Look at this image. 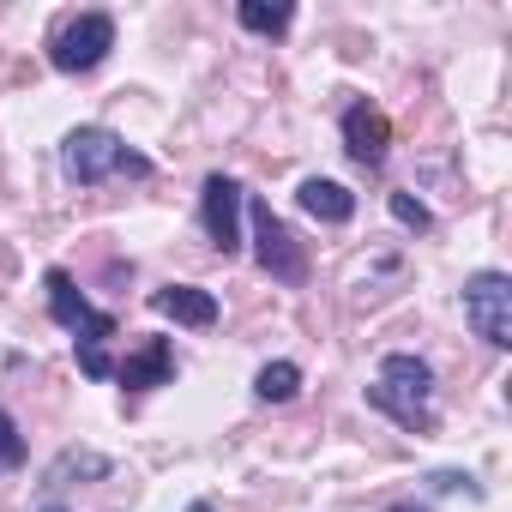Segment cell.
I'll list each match as a JSON object with an SVG mask.
<instances>
[{
    "label": "cell",
    "instance_id": "1",
    "mask_svg": "<svg viewBox=\"0 0 512 512\" xmlns=\"http://www.w3.org/2000/svg\"><path fill=\"white\" fill-rule=\"evenodd\" d=\"M368 404L380 416H392L404 434H428L434 428V368L416 350H392L380 356L374 380H368Z\"/></svg>",
    "mask_w": 512,
    "mask_h": 512
},
{
    "label": "cell",
    "instance_id": "2",
    "mask_svg": "<svg viewBox=\"0 0 512 512\" xmlns=\"http://www.w3.org/2000/svg\"><path fill=\"white\" fill-rule=\"evenodd\" d=\"M43 290H49V314L73 332V350H79L85 380H115V362H109L115 314L91 308V302H85V290L73 284V272H61V266H49V272H43Z\"/></svg>",
    "mask_w": 512,
    "mask_h": 512
},
{
    "label": "cell",
    "instance_id": "3",
    "mask_svg": "<svg viewBox=\"0 0 512 512\" xmlns=\"http://www.w3.org/2000/svg\"><path fill=\"white\" fill-rule=\"evenodd\" d=\"M61 175L73 187H103V181H145L151 175V157L133 151L115 127H73L61 139Z\"/></svg>",
    "mask_w": 512,
    "mask_h": 512
},
{
    "label": "cell",
    "instance_id": "4",
    "mask_svg": "<svg viewBox=\"0 0 512 512\" xmlns=\"http://www.w3.org/2000/svg\"><path fill=\"white\" fill-rule=\"evenodd\" d=\"M458 302H464V326H470L488 350H512V278H506L500 266L470 272L464 290H458Z\"/></svg>",
    "mask_w": 512,
    "mask_h": 512
},
{
    "label": "cell",
    "instance_id": "5",
    "mask_svg": "<svg viewBox=\"0 0 512 512\" xmlns=\"http://www.w3.org/2000/svg\"><path fill=\"white\" fill-rule=\"evenodd\" d=\"M115 49V19L109 13H73L49 31V67L55 73H97Z\"/></svg>",
    "mask_w": 512,
    "mask_h": 512
},
{
    "label": "cell",
    "instance_id": "6",
    "mask_svg": "<svg viewBox=\"0 0 512 512\" xmlns=\"http://www.w3.org/2000/svg\"><path fill=\"white\" fill-rule=\"evenodd\" d=\"M247 229H253V260H260L278 284H308V253L302 241L290 235V223L266 205V199H247Z\"/></svg>",
    "mask_w": 512,
    "mask_h": 512
},
{
    "label": "cell",
    "instance_id": "7",
    "mask_svg": "<svg viewBox=\"0 0 512 512\" xmlns=\"http://www.w3.org/2000/svg\"><path fill=\"white\" fill-rule=\"evenodd\" d=\"M241 211H247V187L235 181V175H205V187H199V217H205V235H211V247L223 253H241Z\"/></svg>",
    "mask_w": 512,
    "mask_h": 512
},
{
    "label": "cell",
    "instance_id": "8",
    "mask_svg": "<svg viewBox=\"0 0 512 512\" xmlns=\"http://www.w3.org/2000/svg\"><path fill=\"white\" fill-rule=\"evenodd\" d=\"M344 151L362 163V169H380L386 163V145H392V121H386V109L380 103H368V97H356L350 109H344Z\"/></svg>",
    "mask_w": 512,
    "mask_h": 512
},
{
    "label": "cell",
    "instance_id": "9",
    "mask_svg": "<svg viewBox=\"0 0 512 512\" xmlns=\"http://www.w3.org/2000/svg\"><path fill=\"white\" fill-rule=\"evenodd\" d=\"M175 344L169 338H145L127 362H115V380L127 386V392H151V386H175Z\"/></svg>",
    "mask_w": 512,
    "mask_h": 512
},
{
    "label": "cell",
    "instance_id": "10",
    "mask_svg": "<svg viewBox=\"0 0 512 512\" xmlns=\"http://www.w3.org/2000/svg\"><path fill=\"white\" fill-rule=\"evenodd\" d=\"M151 314H163L175 326H193V332H211L217 326V296L199 290V284H163V290H151Z\"/></svg>",
    "mask_w": 512,
    "mask_h": 512
},
{
    "label": "cell",
    "instance_id": "11",
    "mask_svg": "<svg viewBox=\"0 0 512 512\" xmlns=\"http://www.w3.org/2000/svg\"><path fill=\"white\" fill-rule=\"evenodd\" d=\"M296 205H302L308 217H320V223H350V217H356V193H350L344 181H326V175H308V181L296 187Z\"/></svg>",
    "mask_w": 512,
    "mask_h": 512
},
{
    "label": "cell",
    "instance_id": "12",
    "mask_svg": "<svg viewBox=\"0 0 512 512\" xmlns=\"http://www.w3.org/2000/svg\"><path fill=\"white\" fill-rule=\"evenodd\" d=\"M235 25L253 31V37H284L296 25V7H266V0H241L235 7Z\"/></svg>",
    "mask_w": 512,
    "mask_h": 512
},
{
    "label": "cell",
    "instance_id": "13",
    "mask_svg": "<svg viewBox=\"0 0 512 512\" xmlns=\"http://www.w3.org/2000/svg\"><path fill=\"white\" fill-rule=\"evenodd\" d=\"M302 392V368L296 362H266L260 374H253V398L260 404H290Z\"/></svg>",
    "mask_w": 512,
    "mask_h": 512
},
{
    "label": "cell",
    "instance_id": "14",
    "mask_svg": "<svg viewBox=\"0 0 512 512\" xmlns=\"http://www.w3.org/2000/svg\"><path fill=\"white\" fill-rule=\"evenodd\" d=\"M13 470H25V434H19L13 410H0V476H13Z\"/></svg>",
    "mask_w": 512,
    "mask_h": 512
},
{
    "label": "cell",
    "instance_id": "15",
    "mask_svg": "<svg viewBox=\"0 0 512 512\" xmlns=\"http://www.w3.org/2000/svg\"><path fill=\"white\" fill-rule=\"evenodd\" d=\"M73 470H85V476H109V458H97V452H61L55 470H49V488H61Z\"/></svg>",
    "mask_w": 512,
    "mask_h": 512
},
{
    "label": "cell",
    "instance_id": "16",
    "mask_svg": "<svg viewBox=\"0 0 512 512\" xmlns=\"http://www.w3.org/2000/svg\"><path fill=\"white\" fill-rule=\"evenodd\" d=\"M392 217L404 223V229H428L434 217H428V205L422 199H410V193H392Z\"/></svg>",
    "mask_w": 512,
    "mask_h": 512
},
{
    "label": "cell",
    "instance_id": "17",
    "mask_svg": "<svg viewBox=\"0 0 512 512\" xmlns=\"http://www.w3.org/2000/svg\"><path fill=\"white\" fill-rule=\"evenodd\" d=\"M386 512H428V506H416V500H404V506H386Z\"/></svg>",
    "mask_w": 512,
    "mask_h": 512
},
{
    "label": "cell",
    "instance_id": "18",
    "mask_svg": "<svg viewBox=\"0 0 512 512\" xmlns=\"http://www.w3.org/2000/svg\"><path fill=\"white\" fill-rule=\"evenodd\" d=\"M43 512H67V506H55V500H49V506H43Z\"/></svg>",
    "mask_w": 512,
    "mask_h": 512
},
{
    "label": "cell",
    "instance_id": "19",
    "mask_svg": "<svg viewBox=\"0 0 512 512\" xmlns=\"http://www.w3.org/2000/svg\"><path fill=\"white\" fill-rule=\"evenodd\" d=\"M193 512H211V506H205V500H199V506H193Z\"/></svg>",
    "mask_w": 512,
    "mask_h": 512
}]
</instances>
